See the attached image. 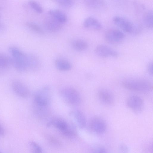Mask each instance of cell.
I'll return each mask as SVG.
<instances>
[{"mask_svg": "<svg viewBox=\"0 0 153 153\" xmlns=\"http://www.w3.org/2000/svg\"><path fill=\"white\" fill-rule=\"evenodd\" d=\"M94 52L97 56L102 57H117L118 55L117 51L104 44H100L96 46Z\"/></svg>", "mask_w": 153, "mask_h": 153, "instance_id": "30bf717a", "label": "cell"}, {"mask_svg": "<svg viewBox=\"0 0 153 153\" xmlns=\"http://www.w3.org/2000/svg\"><path fill=\"white\" fill-rule=\"evenodd\" d=\"M93 153H107V152L105 148L102 146H98L94 149Z\"/></svg>", "mask_w": 153, "mask_h": 153, "instance_id": "f1b7e54d", "label": "cell"}, {"mask_svg": "<svg viewBox=\"0 0 153 153\" xmlns=\"http://www.w3.org/2000/svg\"><path fill=\"white\" fill-rule=\"evenodd\" d=\"M0 153H1V152H0Z\"/></svg>", "mask_w": 153, "mask_h": 153, "instance_id": "d6a6232c", "label": "cell"}, {"mask_svg": "<svg viewBox=\"0 0 153 153\" xmlns=\"http://www.w3.org/2000/svg\"><path fill=\"white\" fill-rule=\"evenodd\" d=\"M4 131L2 126L0 125V135H3L4 134Z\"/></svg>", "mask_w": 153, "mask_h": 153, "instance_id": "4dcf8cb0", "label": "cell"}, {"mask_svg": "<svg viewBox=\"0 0 153 153\" xmlns=\"http://www.w3.org/2000/svg\"><path fill=\"white\" fill-rule=\"evenodd\" d=\"M11 65V57L5 54L0 53V68L6 69Z\"/></svg>", "mask_w": 153, "mask_h": 153, "instance_id": "44dd1931", "label": "cell"}, {"mask_svg": "<svg viewBox=\"0 0 153 153\" xmlns=\"http://www.w3.org/2000/svg\"><path fill=\"white\" fill-rule=\"evenodd\" d=\"M33 110L36 116L40 119L47 118L50 114L49 106H43L33 103Z\"/></svg>", "mask_w": 153, "mask_h": 153, "instance_id": "4fadbf2b", "label": "cell"}, {"mask_svg": "<svg viewBox=\"0 0 153 153\" xmlns=\"http://www.w3.org/2000/svg\"><path fill=\"white\" fill-rule=\"evenodd\" d=\"M98 96L100 101L105 105H110L114 103V96L108 90L105 89H101L98 92Z\"/></svg>", "mask_w": 153, "mask_h": 153, "instance_id": "8fae6325", "label": "cell"}, {"mask_svg": "<svg viewBox=\"0 0 153 153\" xmlns=\"http://www.w3.org/2000/svg\"><path fill=\"white\" fill-rule=\"evenodd\" d=\"M69 125L65 120L59 117H55L52 118L47 124V126H53L62 132L66 130Z\"/></svg>", "mask_w": 153, "mask_h": 153, "instance_id": "7c38bea8", "label": "cell"}, {"mask_svg": "<svg viewBox=\"0 0 153 153\" xmlns=\"http://www.w3.org/2000/svg\"><path fill=\"white\" fill-rule=\"evenodd\" d=\"M29 4L31 7L36 13H41L43 12L42 7L36 2L33 1H30Z\"/></svg>", "mask_w": 153, "mask_h": 153, "instance_id": "d4e9b609", "label": "cell"}, {"mask_svg": "<svg viewBox=\"0 0 153 153\" xmlns=\"http://www.w3.org/2000/svg\"><path fill=\"white\" fill-rule=\"evenodd\" d=\"M89 127L94 133L98 134L104 133L107 128V124L102 118L98 117L92 118L89 123Z\"/></svg>", "mask_w": 153, "mask_h": 153, "instance_id": "8992f818", "label": "cell"}, {"mask_svg": "<svg viewBox=\"0 0 153 153\" xmlns=\"http://www.w3.org/2000/svg\"><path fill=\"white\" fill-rule=\"evenodd\" d=\"M114 23L124 31L131 34H136L139 33L141 27L134 23L127 18L120 16H116L112 19Z\"/></svg>", "mask_w": 153, "mask_h": 153, "instance_id": "277c9868", "label": "cell"}, {"mask_svg": "<svg viewBox=\"0 0 153 153\" xmlns=\"http://www.w3.org/2000/svg\"><path fill=\"white\" fill-rule=\"evenodd\" d=\"M0 19H1V16L0 15V27L1 26V25Z\"/></svg>", "mask_w": 153, "mask_h": 153, "instance_id": "1f68e13d", "label": "cell"}, {"mask_svg": "<svg viewBox=\"0 0 153 153\" xmlns=\"http://www.w3.org/2000/svg\"><path fill=\"white\" fill-rule=\"evenodd\" d=\"M11 54V65L20 72L28 71H34L39 67V63L34 57L28 55L15 47L9 48Z\"/></svg>", "mask_w": 153, "mask_h": 153, "instance_id": "6da1fadb", "label": "cell"}, {"mask_svg": "<svg viewBox=\"0 0 153 153\" xmlns=\"http://www.w3.org/2000/svg\"><path fill=\"white\" fill-rule=\"evenodd\" d=\"M12 88L15 93L19 97L22 98H27L30 94L28 88L21 81L15 79L11 83Z\"/></svg>", "mask_w": 153, "mask_h": 153, "instance_id": "9c48e42d", "label": "cell"}, {"mask_svg": "<svg viewBox=\"0 0 153 153\" xmlns=\"http://www.w3.org/2000/svg\"><path fill=\"white\" fill-rule=\"evenodd\" d=\"M84 3L88 8L94 10H101L106 5V2L103 0H86Z\"/></svg>", "mask_w": 153, "mask_h": 153, "instance_id": "2e32d148", "label": "cell"}, {"mask_svg": "<svg viewBox=\"0 0 153 153\" xmlns=\"http://www.w3.org/2000/svg\"><path fill=\"white\" fill-rule=\"evenodd\" d=\"M51 97L50 87L48 86H44L35 92L33 96V103L49 106L51 101Z\"/></svg>", "mask_w": 153, "mask_h": 153, "instance_id": "5b68a950", "label": "cell"}, {"mask_svg": "<svg viewBox=\"0 0 153 153\" xmlns=\"http://www.w3.org/2000/svg\"><path fill=\"white\" fill-rule=\"evenodd\" d=\"M55 64L56 68L61 71H68L71 69L72 68L71 65L69 62L62 59L56 60Z\"/></svg>", "mask_w": 153, "mask_h": 153, "instance_id": "d6986e66", "label": "cell"}, {"mask_svg": "<svg viewBox=\"0 0 153 153\" xmlns=\"http://www.w3.org/2000/svg\"><path fill=\"white\" fill-rule=\"evenodd\" d=\"M142 20L144 25L147 28L152 29L153 28V11L149 10L145 12L143 14Z\"/></svg>", "mask_w": 153, "mask_h": 153, "instance_id": "ffe728a7", "label": "cell"}, {"mask_svg": "<svg viewBox=\"0 0 153 153\" xmlns=\"http://www.w3.org/2000/svg\"><path fill=\"white\" fill-rule=\"evenodd\" d=\"M118 151V153H128L129 149L126 145L121 143L119 146Z\"/></svg>", "mask_w": 153, "mask_h": 153, "instance_id": "83f0119b", "label": "cell"}, {"mask_svg": "<svg viewBox=\"0 0 153 153\" xmlns=\"http://www.w3.org/2000/svg\"><path fill=\"white\" fill-rule=\"evenodd\" d=\"M75 129V127L73 125L70 124L68 128L62 132V133L67 137H74L76 135V132Z\"/></svg>", "mask_w": 153, "mask_h": 153, "instance_id": "cb8c5ba5", "label": "cell"}, {"mask_svg": "<svg viewBox=\"0 0 153 153\" xmlns=\"http://www.w3.org/2000/svg\"><path fill=\"white\" fill-rule=\"evenodd\" d=\"M147 68V71L149 74L152 75L153 74V62H150L149 63Z\"/></svg>", "mask_w": 153, "mask_h": 153, "instance_id": "f546056e", "label": "cell"}, {"mask_svg": "<svg viewBox=\"0 0 153 153\" xmlns=\"http://www.w3.org/2000/svg\"><path fill=\"white\" fill-rule=\"evenodd\" d=\"M30 143L33 149V153H42V148L36 142L31 141Z\"/></svg>", "mask_w": 153, "mask_h": 153, "instance_id": "4316f807", "label": "cell"}, {"mask_svg": "<svg viewBox=\"0 0 153 153\" xmlns=\"http://www.w3.org/2000/svg\"><path fill=\"white\" fill-rule=\"evenodd\" d=\"M48 13L52 17L62 24L65 23L67 20L66 15L62 11L58 9H51Z\"/></svg>", "mask_w": 153, "mask_h": 153, "instance_id": "e0dca14e", "label": "cell"}, {"mask_svg": "<svg viewBox=\"0 0 153 153\" xmlns=\"http://www.w3.org/2000/svg\"><path fill=\"white\" fill-rule=\"evenodd\" d=\"M26 26L31 30L39 34H44L43 30L38 25L32 22H27L26 23Z\"/></svg>", "mask_w": 153, "mask_h": 153, "instance_id": "603a6c76", "label": "cell"}, {"mask_svg": "<svg viewBox=\"0 0 153 153\" xmlns=\"http://www.w3.org/2000/svg\"><path fill=\"white\" fill-rule=\"evenodd\" d=\"M56 1L59 5L65 7H71L74 3V1L72 0H57Z\"/></svg>", "mask_w": 153, "mask_h": 153, "instance_id": "484cf974", "label": "cell"}, {"mask_svg": "<svg viewBox=\"0 0 153 153\" xmlns=\"http://www.w3.org/2000/svg\"><path fill=\"white\" fill-rule=\"evenodd\" d=\"M72 46L76 50L82 51L85 50L88 48V45L85 41L82 39H77L73 42Z\"/></svg>", "mask_w": 153, "mask_h": 153, "instance_id": "7402d4cb", "label": "cell"}, {"mask_svg": "<svg viewBox=\"0 0 153 153\" xmlns=\"http://www.w3.org/2000/svg\"><path fill=\"white\" fill-rule=\"evenodd\" d=\"M83 25L86 28L95 30H99L102 28V25L100 22L91 17H88L85 19Z\"/></svg>", "mask_w": 153, "mask_h": 153, "instance_id": "5bb4252c", "label": "cell"}, {"mask_svg": "<svg viewBox=\"0 0 153 153\" xmlns=\"http://www.w3.org/2000/svg\"><path fill=\"white\" fill-rule=\"evenodd\" d=\"M60 95L64 101L72 106L79 105L81 102V97L79 92L75 88L66 87L61 89Z\"/></svg>", "mask_w": 153, "mask_h": 153, "instance_id": "3957f363", "label": "cell"}, {"mask_svg": "<svg viewBox=\"0 0 153 153\" xmlns=\"http://www.w3.org/2000/svg\"><path fill=\"white\" fill-rule=\"evenodd\" d=\"M126 104L128 107L136 113H140L143 110L144 103L142 99L137 95H132L127 99Z\"/></svg>", "mask_w": 153, "mask_h": 153, "instance_id": "ba28073f", "label": "cell"}, {"mask_svg": "<svg viewBox=\"0 0 153 153\" xmlns=\"http://www.w3.org/2000/svg\"><path fill=\"white\" fill-rule=\"evenodd\" d=\"M45 24L47 29L52 32L59 31L62 27V24L51 16L46 19Z\"/></svg>", "mask_w": 153, "mask_h": 153, "instance_id": "9a60e30c", "label": "cell"}, {"mask_svg": "<svg viewBox=\"0 0 153 153\" xmlns=\"http://www.w3.org/2000/svg\"><path fill=\"white\" fill-rule=\"evenodd\" d=\"M123 86L129 90L141 92H146L152 89L151 83L148 80L142 79H128L123 80Z\"/></svg>", "mask_w": 153, "mask_h": 153, "instance_id": "7a4b0ae2", "label": "cell"}, {"mask_svg": "<svg viewBox=\"0 0 153 153\" xmlns=\"http://www.w3.org/2000/svg\"><path fill=\"white\" fill-rule=\"evenodd\" d=\"M72 114L79 128L82 129L85 128L86 124V119L83 112L80 110H76L73 112Z\"/></svg>", "mask_w": 153, "mask_h": 153, "instance_id": "ac0fdd59", "label": "cell"}, {"mask_svg": "<svg viewBox=\"0 0 153 153\" xmlns=\"http://www.w3.org/2000/svg\"><path fill=\"white\" fill-rule=\"evenodd\" d=\"M125 37V35L123 32L115 28L109 29L105 33V40L112 44H117L120 42Z\"/></svg>", "mask_w": 153, "mask_h": 153, "instance_id": "52a82bcc", "label": "cell"}]
</instances>
